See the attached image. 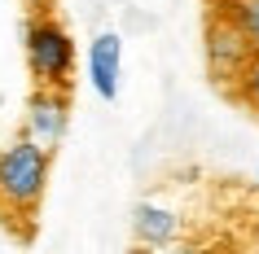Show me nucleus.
<instances>
[{
    "label": "nucleus",
    "mask_w": 259,
    "mask_h": 254,
    "mask_svg": "<svg viewBox=\"0 0 259 254\" xmlns=\"http://www.w3.org/2000/svg\"><path fill=\"white\" fill-rule=\"evenodd\" d=\"M49 171H53V149L35 145L27 136L5 145L0 149V211H9L14 219H31L44 201Z\"/></svg>",
    "instance_id": "nucleus-1"
},
{
    "label": "nucleus",
    "mask_w": 259,
    "mask_h": 254,
    "mask_svg": "<svg viewBox=\"0 0 259 254\" xmlns=\"http://www.w3.org/2000/svg\"><path fill=\"white\" fill-rule=\"evenodd\" d=\"M22 48H27V66L40 88H70V79H75V35L66 31V22L53 18V9L27 18Z\"/></svg>",
    "instance_id": "nucleus-2"
},
{
    "label": "nucleus",
    "mask_w": 259,
    "mask_h": 254,
    "mask_svg": "<svg viewBox=\"0 0 259 254\" xmlns=\"http://www.w3.org/2000/svg\"><path fill=\"white\" fill-rule=\"evenodd\" d=\"M70 127V96L66 88H35V96L27 101V119H22V136L35 140L44 149H57L66 140Z\"/></svg>",
    "instance_id": "nucleus-3"
},
{
    "label": "nucleus",
    "mask_w": 259,
    "mask_h": 254,
    "mask_svg": "<svg viewBox=\"0 0 259 254\" xmlns=\"http://www.w3.org/2000/svg\"><path fill=\"white\" fill-rule=\"evenodd\" d=\"M88 83L101 101H114L123 88V40L114 31H101L88 44Z\"/></svg>",
    "instance_id": "nucleus-4"
},
{
    "label": "nucleus",
    "mask_w": 259,
    "mask_h": 254,
    "mask_svg": "<svg viewBox=\"0 0 259 254\" xmlns=\"http://www.w3.org/2000/svg\"><path fill=\"white\" fill-rule=\"evenodd\" d=\"M132 228H137V241L141 245H171L180 237V219L176 206H167V201H141L137 211H132Z\"/></svg>",
    "instance_id": "nucleus-5"
},
{
    "label": "nucleus",
    "mask_w": 259,
    "mask_h": 254,
    "mask_svg": "<svg viewBox=\"0 0 259 254\" xmlns=\"http://www.w3.org/2000/svg\"><path fill=\"white\" fill-rule=\"evenodd\" d=\"M206 53H211V66H215L220 79H229L242 70V62L250 57V44L242 40V31L233 27L229 18H220L215 27H211V35H206Z\"/></svg>",
    "instance_id": "nucleus-6"
},
{
    "label": "nucleus",
    "mask_w": 259,
    "mask_h": 254,
    "mask_svg": "<svg viewBox=\"0 0 259 254\" xmlns=\"http://www.w3.org/2000/svg\"><path fill=\"white\" fill-rule=\"evenodd\" d=\"M224 18L242 31L250 48H259V0H224Z\"/></svg>",
    "instance_id": "nucleus-7"
},
{
    "label": "nucleus",
    "mask_w": 259,
    "mask_h": 254,
    "mask_svg": "<svg viewBox=\"0 0 259 254\" xmlns=\"http://www.w3.org/2000/svg\"><path fill=\"white\" fill-rule=\"evenodd\" d=\"M233 88L242 96V106H250L259 114V48H250V57L242 62V70L233 75Z\"/></svg>",
    "instance_id": "nucleus-8"
},
{
    "label": "nucleus",
    "mask_w": 259,
    "mask_h": 254,
    "mask_svg": "<svg viewBox=\"0 0 259 254\" xmlns=\"http://www.w3.org/2000/svg\"><path fill=\"white\" fill-rule=\"evenodd\" d=\"M22 9H31V14H49L53 9V0H18Z\"/></svg>",
    "instance_id": "nucleus-9"
}]
</instances>
